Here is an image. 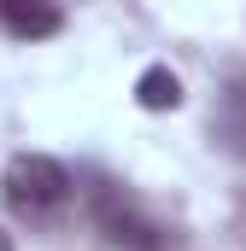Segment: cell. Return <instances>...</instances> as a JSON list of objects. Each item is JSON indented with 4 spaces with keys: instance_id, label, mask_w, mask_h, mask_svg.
I'll use <instances>...</instances> for the list:
<instances>
[{
    "instance_id": "cell-1",
    "label": "cell",
    "mask_w": 246,
    "mask_h": 251,
    "mask_svg": "<svg viewBox=\"0 0 246 251\" xmlns=\"http://www.w3.org/2000/svg\"><path fill=\"white\" fill-rule=\"evenodd\" d=\"M0 193H6V204L18 210V216H30V222H47V216H59L64 204H70V170H64L59 158H47V152H18L12 164H6V176H0Z\"/></svg>"
},
{
    "instance_id": "cell-2",
    "label": "cell",
    "mask_w": 246,
    "mask_h": 251,
    "mask_svg": "<svg viewBox=\"0 0 246 251\" xmlns=\"http://www.w3.org/2000/svg\"><path fill=\"white\" fill-rule=\"evenodd\" d=\"M88 210H94L100 234L118 251H164V228H158L118 181H94V187H88Z\"/></svg>"
},
{
    "instance_id": "cell-3",
    "label": "cell",
    "mask_w": 246,
    "mask_h": 251,
    "mask_svg": "<svg viewBox=\"0 0 246 251\" xmlns=\"http://www.w3.org/2000/svg\"><path fill=\"white\" fill-rule=\"evenodd\" d=\"M0 29L18 41H47L64 29V12L47 0H0Z\"/></svg>"
},
{
    "instance_id": "cell-4",
    "label": "cell",
    "mask_w": 246,
    "mask_h": 251,
    "mask_svg": "<svg viewBox=\"0 0 246 251\" xmlns=\"http://www.w3.org/2000/svg\"><path fill=\"white\" fill-rule=\"evenodd\" d=\"M135 100H141V111H176L182 105V76L170 64H147L141 82H135Z\"/></svg>"
},
{
    "instance_id": "cell-5",
    "label": "cell",
    "mask_w": 246,
    "mask_h": 251,
    "mask_svg": "<svg viewBox=\"0 0 246 251\" xmlns=\"http://www.w3.org/2000/svg\"><path fill=\"white\" fill-rule=\"evenodd\" d=\"M0 251H12V234H6V228H0Z\"/></svg>"
}]
</instances>
